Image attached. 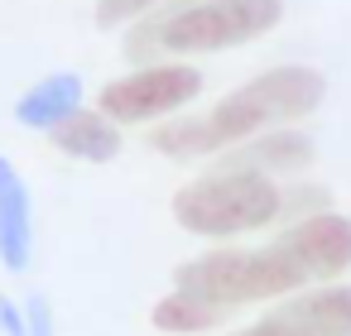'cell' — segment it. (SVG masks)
<instances>
[{
  "instance_id": "obj_1",
  "label": "cell",
  "mask_w": 351,
  "mask_h": 336,
  "mask_svg": "<svg viewBox=\"0 0 351 336\" xmlns=\"http://www.w3.org/2000/svg\"><path fill=\"white\" fill-rule=\"evenodd\" d=\"M327 96V77L308 63H279L265 68L260 77H250L245 87L226 92L212 111L202 116H169L159 125H149V144L164 159H207L221 154L231 144H245L274 125H298L303 116H313Z\"/></svg>"
},
{
  "instance_id": "obj_2",
  "label": "cell",
  "mask_w": 351,
  "mask_h": 336,
  "mask_svg": "<svg viewBox=\"0 0 351 336\" xmlns=\"http://www.w3.org/2000/svg\"><path fill=\"white\" fill-rule=\"evenodd\" d=\"M284 20V0H183L154 10L130 25L125 58L159 63V58H193V53H226L265 39Z\"/></svg>"
},
{
  "instance_id": "obj_3",
  "label": "cell",
  "mask_w": 351,
  "mask_h": 336,
  "mask_svg": "<svg viewBox=\"0 0 351 336\" xmlns=\"http://www.w3.org/2000/svg\"><path fill=\"white\" fill-rule=\"evenodd\" d=\"M284 216V188L260 168H231L212 164L193 183L173 192V221L202 240H231L265 226H279Z\"/></svg>"
},
{
  "instance_id": "obj_4",
  "label": "cell",
  "mask_w": 351,
  "mask_h": 336,
  "mask_svg": "<svg viewBox=\"0 0 351 336\" xmlns=\"http://www.w3.org/2000/svg\"><path fill=\"white\" fill-rule=\"evenodd\" d=\"M308 283L313 279L298 269V259L279 240H269L265 250L221 245V250H207V255L173 269V288H183V293H193V298H202L221 312H236V307L265 302V298H289Z\"/></svg>"
},
{
  "instance_id": "obj_5",
  "label": "cell",
  "mask_w": 351,
  "mask_h": 336,
  "mask_svg": "<svg viewBox=\"0 0 351 336\" xmlns=\"http://www.w3.org/2000/svg\"><path fill=\"white\" fill-rule=\"evenodd\" d=\"M207 77L188 58H159V63H135L125 77H111L97 92V111H106L116 125H159L193 106L202 96Z\"/></svg>"
},
{
  "instance_id": "obj_6",
  "label": "cell",
  "mask_w": 351,
  "mask_h": 336,
  "mask_svg": "<svg viewBox=\"0 0 351 336\" xmlns=\"http://www.w3.org/2000/svg\"><path fill=\"white\" fill-rule=\"evenodd\" d=\"M236 336H351V283H327L255 317Z\"/></svg>"
},
{
  "instance_id": "obj_7",
  "label": "cell",
  "mask_w": 351,
  "mask_h": 336,
  "mask_svg": "<svg viewBox=\"0 0 351 336\" xmlns=\"http://www.w3.org/2000/svg\"><path fill=\"white\" fill-rule=\"evenodd\" d=\"M274 240L298 259V269L313 283H327L341 269H351V216L341 211H313L303 221H289Z\"/></svg>"
},
{
  "instance_id": "obj_8",
  "label": "cell",
  "mask_w": 351,
  "mask_h": 336,
  "mask_svg": "<svg viewBox=\"0 0 351 336\" xmlns=\"http://www.w3.org/2000/svg\"><path fill=\"white\" fill-rule=\"evenodd\" d=\"M313 159H317V144H313V135H308L303 125H274V130H265V135H255V140H245V144L221 149L217 164L260 168V173L279 178V173H303Z\"/></svg>"
},
{
  "instance_id": "obj_9",
  "label": "cell",
  "mask_w": 351,
  "mask_h": 336,
  "mask_svg": "<svg viewBox=\"0 0 351 336\" xmlns=\"http://www.w3.org/2000/svg\"><path fill=\"white\" fill-rule=\"evenodd\" d=\"M34 255V207L29 188L15 173V164L0 154V264L10 274H25Z\"/></svg>"
},
{
  "instance_id": "obj_10",
  "label": "cell",
  "mask_w": 351,
  "mask_h": 336,
  "mask_svg": "<svg viewBox=\"0 0 351 336\" xmlns=\"http://www.w3.org/2000/svg\"><path fill=\"white\" fill-rule=\"evenodd\" d=\"M77 106H87L82 73H49V77H39L34 87L20 92V101H15V125L49 135V130L63 125Z\"/></svg>"
},
{
  "instance_id": "obj_11",
  "label": "cell",
  "mask_w": 351,
  "mask_h": 336,
  "mask_svg": "<svg viewBox=\"0 0 351 336\" xmlns=\"http://www.w3.org/2000/svg\"><path fill=\"white\" fill-rule=\"evenodd\" d=\"M49 140L58 154H68L77 164H111L121 154V125L97 106H77L63 125L49 130Z\"/></svg>"
},
{
  "instance_id": "obj_12",
  "label": "cell",
  "mask_w": 351,
  "mask_h": 336,
  "mask_svg": "<svg viewBox=\"0 0 351 336\" xmlns=\"http://www.w3.org/2000/svg\"><path fill=\"white\" fill-rule=\"evenodd\" d=\"M221 317H226L221 307H212V302H202V298H193V293H183V288L164 293V298L149 307V322H154L159 331H169V336H197V331H212Z\"/></svg>"
},
{
  "instance_id": "obj_13",
  "label": "cell",
  "mask_w": 351,
  "mask_h": 336,
  "mask_svg": "<svg viewBox=\"0 0 351 336\" xmlns=\"http://www.w3.org/2000/svg\"><path fill=\"white\" fill-rule=\"evenodd\" d=\"M169 5H183V0H97V29H130L135 20L154 15V10H169Z\"/></svg>"
},
{
  "instance_id": "obj_14",
  "label": "cell",
  "mask_w": 351,
  "mask_h": 336,
  "mask_svg": "<svg viewBox=\"0 0 351 336\" xmlns=\"http://www.w3.org/2000/svg\"><path fill=\"white\" fill-rule=\"evenodd\" d=\"M313 211H332V192L322 183H284V216L279 221H303Z\"/></svg>"
},
{
  "instance_id": "obj_15",
  "label": "cell",
  "mask_w": 351,
  "mask_h": 336,
  "mask_svg": "<svg viewBox=\"0 0 351 336\" xmlns=\"http://www.w3.org/2000/svg\"><path fill=\"white\" fill-rule=\"evenodd\" d=\"M25 326H29V336H53V307L44 293H34L25 302Z\"/></svg>"
},
{
  "instance_id": "obj_16",
  "label": "cell",
  "mask_w": 351,
  "mask_h": 336,
  "mask_svg": "<svg viewBox=\"0 0 351 336\" xmlns=\"http://www.w3.org/2000/svg\"><path fill=\"white\" fill-rule=\"evenodd\" d=\"M0 331H5V336H29V326H25V312L5 298V293H0Z\"/></svg>"
}]
</instances>
